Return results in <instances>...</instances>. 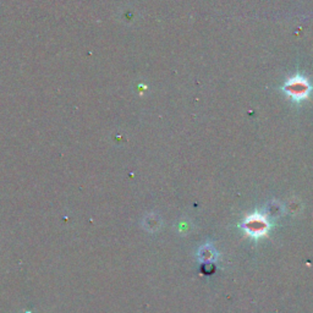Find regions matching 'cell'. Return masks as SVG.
I'll list each match as a JSON object with an SVG mask.
<instances>
[{
  "label": "cell",
  "mask_w": 313,
  "mask_h": 313,
  "mask_svg": "<svg viewBox=\"0 0 313 313\" xmlns=\"http://www.w3.org/2000/svg\"><path fill=\"white\" fill-rule=\"evenodd\" d=\"M284 91L289 97L295 100H301L309 97L311 92V85L304 76H294L285 83Z\"/></svg>",
  "instance_id": "1"
}]
</instances>
